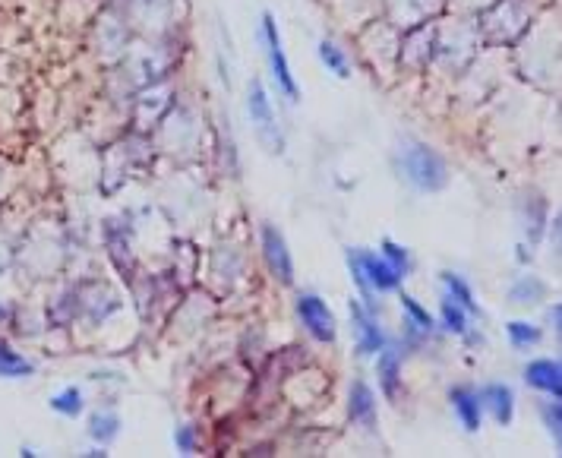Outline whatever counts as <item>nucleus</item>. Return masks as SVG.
<instances>
[{
  "mask_svg": "<svg viewBox=\"0 0 562 458\" xmlns=\"http://www.w3.org/2000/svg\"><path fill=\"white\" fill-rule=\"evenodd\" d=\"M531 19H534L531 0H496L484 13H477L480 42L487 38L493 45H515L528 32Z\"/></svg>",
  "mask_w": 562,
  "mask_h": 458,
  "instance_id": "obj_1",
  "label": "nucleus"
},
{
  "mask_svg": "<svg viewBox=\"0 0 562 458\" xmlns=\"http://www.w3.org/2000/svg\"><path fill=\"white\" fill-rule=\"evenodd\" d=\"M398 171L405 174V181L420 190V193H436L449 184V168L446 158L436 149H430L427 143H417V139H408L398 149Z\"/></svg>",
  "mask_w": 562,
  "mask_h": 458,
  "instance_id": "obj_2",
  "label": "nucleus"
},
{
  "mask_svg": "<svg viewBox=\"0 0 562 458\" xmlns=\"http://www.w3.org/2000/svg\"><path fill=\"white\" fill-rule=\"evenodd\" d=\"M259 38H263L266 61H269V73H272L275 89L285 95L291 105H297L300 102V86H297V79L291 73L285 42H281V29H278V19H275L272 10H263V16H259Z\"/></svg>",
  "mask_w": 562,
  "mask_h": 458,
  "instance_id": "obj_3",
  "label": "nucleus"
},
{
  "mask_svg": "<svg viewBox=\"0 0 562 458\" xmlns=\"http://www.w3.org/2000/svg\"><path fill=\"white\" fill-rule=\"evenodd\" d=\"M247 111H250V121H253L256 133L272 146V152H281V133H278V124H275V108H272L269 89L259 76H253L250 86H247Z\"/></svg>",
  "mask_w": 562,
  "mask_h": 458,
  "instance_id": "obj_4",
  "label": "nucleus"
},
{
  "mask_svg": "<svg viewBox=\"0 0 562 458\" xmlns=\"http://www.w3.org/2000/svg\"><path fill=\"white\" fill-rule=\"evenodd\" d=\"M297 316H300V323H304V329L316 338V342H335V316L332 310L326 307L323 297H316V294H300L297 297Z\"/></svg>",
  "mask_w": 562,
  "mask_h": 458,
  "instance_id": "obj_5",
  "label": "nucleus"
},
{
  "mask_svg": "<svg viewBox=\"0 0 562 458\" xmlns=\"http://www.w3.org/2000/svg\"><path fill=\"white\" fill-rule=\"evenodd\" d=\"M351 253H354V260H357V266H360V275H364L367 285L373 288V294L398 291L401 282H405V278H401V275L383 260V256H373V253H367V250H354V247H351Z\"/></svg>",
  "mask_w": 562,
  "mask_h": 458,
  "instance_id": "obj_6",
  "label": "nucleus"
},
{
  "mask_svg": "<svg viewBox=\"0 0 562 458\" xmlns=\"http://www.w3.org/2000/svg\"><path fill=\"white\" fill-rule=\"evenodd\" d=\"M439 0H386V23L398 32L414 29L436 16Z\"/></svg>",
  "mask_w": 562,
  "mask_h": 458,
  "instance_id": "obj_7",
  "label": "nucleus"
},
{
  "mask_svg": "<svg viewBox=\"0 0 562 458\" xmlns=\"http://www.w3.org/2000/svg\"><path fill=\"white\" fill-rule=\"evenodd\" d=\"M263 256H266L269 272L278 278L281 285H291V282H294L291 250H288V244H285V237H281V231L272 228V225H263Z\"/></svg>",
  "mask_w": 562,
  "mask_h": 458,
  "instance_id": "obj_8",
  "label": "nucleus"
},
{
  "mask_svg": "<svg viewBox=\"0 0 562 458\" xmlns=\"http://www.w3.org/2000/svg\"><path fill=\"white\" fill-rule=\"evenodd\" d=\"M351 323H354V332H357V354H379V348L386 345V335L376 323V313H370L360 301H351Z\"/></svg>",
  "mask_w": 562,
  "mask_h": 458,
  "instance_id": "obj_9",
  "label": "nucleus"
},
{
  "mask_svg": "<svg viewBox=\"0 0 562 458\" xmlns=\"http://www.w3.org/2000/svg\"><path fill=\"white\" fill-rule=\"evenodd\" d=\"M480 398V408H487L493 414V421L499 427H509L512 417H515V392L506 383H490L477 392Z\"/></svg>",
  "mask_w": 562,
  "mask_h": 458,
  "instance_id": "obj_10",
  "label": "nucleus"
},
{
  "mask_svg": "<svg viewBox=\"0 0 562 458\" xmlns=\"http://www.w3.org/2000/svg\"><path fill=\"white\" fill-rule=\"evenodd\" d=\"M376 373H379V389L395 402L398 392H401V351L392 348V345H383L379 348V361H376Z\"/></svg>",
  "mask_w": 562,
  "mask_h": 458,
  "instance_id": "obj_11",
  "label": "nucleus"
},
{
  "mask_svg": "<svg viewBox=\"0 0 562 458\" xmlns=\"http://www.w3.org/2000/svg\"><path fill=\"white\" fill-rule=\"evenodd\" d=\"M525 383L553 395V398H562V367H559V361H531L525 367Z\"/></svg>",
  "mask_w": 562,
  "mask_h": 458,
  "instance_id": "obj_12",
  "label": "nucleus"
},
{
  "mask_svg": "<svg viewBox=\"0 0 562 458\" xmlns=\"http://www.w3.org/2000/svg\"><path fill=\"white\" fill-rule=\"evenodd\" d=\"M348 414H351L354 424H364V427H373V424H376V395H373V389H370L364 380H357V383L351 386Z\"/></svg>",
  "mask_w": 562,
  "mask_h": 458,
  "instance_id": "obj_13",
  "label": "nucleus"
},
{
  "mask_svg": "<svg viewBox=\"0 0 562 458\" xmlns=\"http://www.w3.org/2000/svg\"><path fill=\"white\" fill-rule=\"evenodd\" d=\"M449 398H452V408H455V417L461 421V427H465L468 433H477L480 430V398H477V392L474 389H452L449 392Z\"/></svg>",
  "mask_w": 562,
  "mask_h": 458,
  "instance_id": "obj_14",
  "label": "nucleus"
},
{
  "mask_svg": "<svg viewBox=\"0 0 562 458\" xmlns=\"http://www.w3.org/2000/svg\"><path fill=\"white\" fill-rule=\"evenodd\" d=\"M316 54H319V61H323V67H326L332 76L351 79V57L345 54V48H341L338 42H332V38H319Z\"/></svg>",
  "mask_w": 562,
  "mask_h": 458,
  "instance_id": "obj_15",
  "label": "nucleus"
},
{
  "mask_svg": "<svg viewBox=\"0 0 562 458\" xmlns=\"http://www.w3.org/2000/svg\"><path fill=\"white\" fill-rule=\"evenodd\" d=\"M32 373H35L32 361H26V357L13 351L7 342H0V376H4V380H23V376H32Z\"/></svg>",
  "mask_w": 562,
  "mask_h": 458,
  "instance_id": "obj_16",
  "label": "nucleus"
},
{
  "mask_svg": "<svg viewBox=\"0 0 562 458\" xmlns=\"http://www.w3.org/2000/svg\"><path fill=\"white\" fill-rule=\"evenodd\" d=\"M439 278H443V285H446V294L452 297L455 304H461L465 307L471 316H480V307H477V301H474V291L468 288V282L461 275H455V272H439Z\"/></svg>",
  "mask_w": 562,
  "mask_h": 458,
  "instance_id": "obj_17",
  "label": "nucleus"
},
{
  "mask_svg": "<svg viewBox=\"0 0 562 458\" xmlns=\"http://www.w3.org/2000/svg\"><path fill=\"white\" fill-rule=\"evenodd\" d=\"M439 316H443L446 332H452V335H468V320H471V313H468L465 307H461V304H455L449 294L443 297V304H439Z\"/></svg>",
  "mask_w": 562,
  "mask_h": 458,
  "instance_id": "obj_18",
  "label": "nucleus"
},
{
  "mask_svg": "<svg viewBox=\"0 0 562 458\" xmlns=\"http://www.w3.org/2000/svg\"><path fill=\"white\" fill-rule=\"evenodd\" d=\"M117 433H120V417L117 414H92L89 417V436L95 443H114L117 440Z\"/></svg>",
  "mask_w": 562,
  "mask_h": 458,
  "instance_id": "obj_19",
  "label": "nucleus"
},
{
  "mask_svg": "<svg viewBox=\"0 0 562 458\" xmlns=\"http://www.w3.org/2000/svg\"><path fill=\"white\" fill-rule=\"evenodd\" d=\"M51 408L57 414H64V417H79L86 408L83 402V392H79L76 386H67V389H60L57 395H51Z\"/></svg>",
  "mask_w": 562,
  "mask_h": 458,
  "instance_id": "obj_20",
  "label": "nucleus"
},
{
  "mask_svg": "<svg viewBox=\"0 0 562 458\" xmlns=\"http://www.w3.org/2000/svg\"><path fill=\"white\" fill-rule=\"evenodd\" d=\"M544 294H547V285L540 282V278H534V275L518 278V282L512 285V291H509V297H512L515 304H534V301H540Z\"/></svg>",
  "mask_w": 562,
  "mask_h": 458,
  "instance_id": "obj_21",
  "label": "nucleus"
},
{
  "mask_svg": "<svg viewBox=\"0 0 562 458\" xmlns=\"http://www.w3.org/2000/svg\"><path fill=\"white\" fill-rule=\"evenodd\" d=\"M506 335H509L512 348H518V351H525V348H531V345L540 342V329L531 326V323H525V320H512L506 326Z\"/></svg>",
  "mask_w": 562,
  "mask_h": 458,
  "instance_id": "obj_22",
  "label": "nucleus"
},
{
  "mask_svg": "<svg viewBox=\"0 0 562 458\" xmlns=\"http://www.w3.org/2000/svg\"><path fill=\"white\" fill-rule=\"evenodd\" d=\"M383 260H386L401 278H408V272H411V253L401 247V244H395L392 237H383Z\"/></svg>",
  "mask_w": 562,
  "mask_h": 458,
  "instance_id": "obj_23",
  "label": "nucleus"
},
{
  "mask_svg": "<svg viewBox=\"0 0 562 458\" xmlns=\"http://www.w3.org/2000/svg\"><path fill=\"white\" fill-rule=\"evenodd\" d=\"M401 310L408 313V326H414V329H420V332H430L433 329V316H430V310H424L411 294H401Z\"/></svg>",
  "mask_w": 562,
  "mask_h": 458,
  "instance_id": "obj_24",
  "label": "nucleus"
},
{
  "mask_svg": "<svg viewBox=\"0 0 562 458\" xmlns=\"http://www.w3.org/2000/svg\"><path fill=\"white\" fill-rule=\"evenodd\" d=\"M544 424H547L550 436H553L556 446H559V436H562V411H559V398H556V402H547V405H544Z\"/></svg>",
  "mask_w": 562,
  "mask_h": 458,
  "instance_id": "obj_25",
  "label": "nucleus"
},
{
  "mask_svg": "<svg viewBox=\"0 0 562 458\" xmlns=\"http://www.w3.org/2000/svg\"><path fill=\"white\" fill-rule=\"evenodd\" d=\"M174 446H177L180 455H193V452H196V430H193V427H177Z\"/></svg>",
  "mask_w": 562,
  "mask_h": 458,
  "instance_id": "obj_26",
  "label": "nucleus"
},
{
  "mask_svg": "<svg viewBox=\"0 0 562 458\" xmlns=\"http://www.w3.org/2000/svg\"><path fill=\"white\" fill-rule=\"evenodd\" d=\"M86 455H92V458H105L108 452H105V446H102V449H89Z\"/></svg>",
  "mask_w": 562,
  "mask_h": 458,
  "instance_id": "obj_27",
  "label": "nucleus"
}]
</instances>
